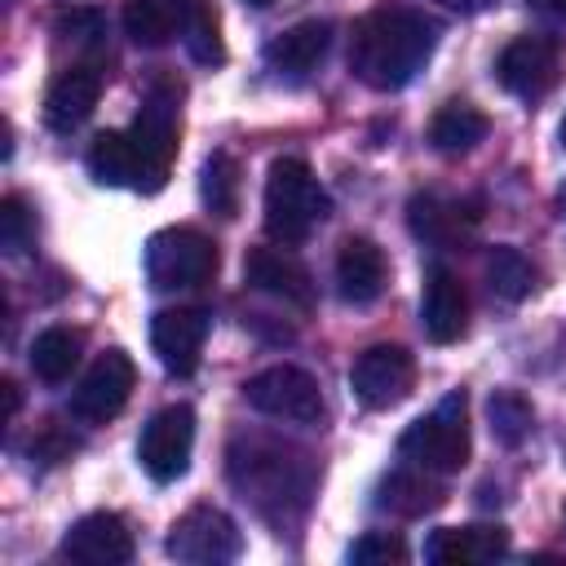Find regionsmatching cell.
Returning a JSON list of instances; mask_svg holds the SVG:
<instances>
[{
  "label": "cell",
  "instance_id": "obj_1",
  "mask_svg": "<svg viewBox=\"0 0 566 566\" xmlns=\"http://www.w3.org/2000/svg\"><path fill=\"white\" fill-rule=\"evenodd\" d=\"M226 473L239 500H248L274 531H292L305 517L318 482L310 451L270 433H239L226 451Z\"/></svg>",
  "mask_w": 566,
  "mask_h": 566
},
{
  "label": "cell",
  "instance_id": "obj_2",
  "mask_svg": "<svg viewBox=\"0 0 566 566\" xmlns=\"http://www.w3.org/2000/svg\"><path fill=\"white\" fill-rule=\"evenodd\" d=\"M433 49H438V22L429 13L407 9V4H385L354 22L349 71L367 88L394 93L424 71Z\"/></svg>",
  "mask_w": 566,
  "mask_h": 566
},
{
  "label": "cell",
  "instance_id": "obj_3",
  "mask_svg": "<svg viewBox=\"0 0 566 566\" xmlns=\"http://www.w3.org/2000/svg\"><path fill=\"white\" fill-rule=\"evenodd\" d=\"M332 217V195L310 172L305 159H274L265 177V234L283 248L305 243L323 221Z\"/></svg>",
  "mask_w": 566,
  "mask_h": 566
},
{
  "label": "cell",
  "instance_id": "obj_4",
  "mask_svg": "<svg viewBox=\"0 0 566 566\" xmlns=\"http://www.w3.org/2000/svg\"><path fill=\"white\" fill-rule=\"evenodd\" d=\"M398 455L433 478L460 473L469 460V398L464 389H451L429 416L411 420L398 438Z\"/></svg>",
  "mask_w": 566,
  "mask_h": 566
},
{
  "label": "cell",
  "instance_id": "obj_5",
  "mask_svg": "<svg viewBox=\"0 0 566 566\" xmlns=\"http://www.w3.org/2000/svg\"><path fill=\"white\" fill-rule=\"evenodd\" d=\"M217 243L195 226H168L146 239V279L155 292L199 287L217 274Z\"/></svg>",
  "mask_w": 566,
  "mask_h": 566
},
{
  "label": "cell",
  "instance_id": "obj_6",
  "mask_svg": "<svg viewBox=\"0 0 566 566\" xmlns=\"http://www.w3.org/2000/svg\"><path fill=\"white\" fill-rule=\"evenodd\" d=\"M243 398H248L252 411H261L270 420H287V424H318L327 416L318 380L305 367H292V363H274V367L256 371L243 385Z\"/></svg>",
  "mask_w": 566,
  "mask_h": 566
},
{
  "label": "cell",
  "instance_id": "obj_7",
  "mask_svg": "<svg viewBox=\"0 0 566 566\" xmlns=\"http://www.w3.org/2000/svg\"><path fill=\"white\" fill-rule=\"evenodd\" d=\"M164 548L172 562H186V566H226L243 553V535L230 522V513L212 504H195L172 522Z\"/></svg>",
  "mask_w": 566,
  "mask_h": 566
},
{
  "label": "cell",
  "instance_id": "obj_8",
  "mask_svg": "<svg viewBox=\"0 0 566 566\" xmlns=\"http://www.w3.org/2000/svg\"><path fill=\"white\" fill-rule=\"evenodd\" d=\"M133 150H137V168H142V181L137 190H159L168 181V168H172V155H177V93L172 88H150L133 128Z\"/></svg>",
  "mask_w": 566,
  "mask_h": 566
},
{
  "label": "cell",
  "instance_id": "obj_9",
  "mask_svg": "<svg viewBox=\"0 0 566 566\" xmlns=\"http://www.w3.org/2000/svg\"><path fill=\"white\" fill-rule=\"evenodd\" d=\"M190 451H195V411L181 402L155 411L137 438V460L155 482H177L190 469Z\"/></svg>",
  "mask_w": 566,
  "mask_h": 566
},
{
  "label": "cell",
  "instance_id": "obj_10",
  "mask_svg": "<svg viewBox=\"0 0 566 566\" xmlns=\"http://www.w3.org/2000/svg\"><path fill=\"white\" fill-rule=\"evenodd\" d=\"M416 385V358L402 345H371L349 367V389L363 407L385 411L398 407Z\"/></svg>",
  "mask_w": 566,
  "mask_h": 566
},
{
  "label": "cell",
  "instance_id": "obj_11",
  "mask_svg": "<svg viewBox=\"0 0 566 566\" xmlns=\"http://www.w3.org/2000/svg\"><path fill=\"white\" fill-rule=\"evenodd\" d=\"M137 367L124 349H106L93 358V367L84 371V380L71 394V416H80L84 424H106L124 411L128 394H133Z\"/></svg>",
  "mask_w": 566,
  "mask_h": 566
},
{
  "label": "cell",
  "instance_id": "obj_12",
  "mask_svg": "<svg viewBox=\"0 0 566 566\" xmlns=\"http://www.w3.org/2000/svg\"><path fill=\"white\" fill-rule=\"evenodd\" d=\"M557 71H562V57H557V40L548 35H517L495 57V80L522 102L544 97L557 84Z\"/></svg>",
  "mask_w": 566,
  "mask_h": 566
},
{
  "label": "cell",
  "instance_id": "obj_13",
  "mask_svg": "<svg viewBox=\"0 0 566 566\" xmlns=\"http://www.w3.org/2000/svg\"><path fill=\"white\" fill-rule=\"evenodd\" d=\"M208 327H212V318H208V310H199V305L159 310V314L150 318V349H155V358L164 363V371L190 376V371L199 367Z\"/></svg>",
  "mask_w": 566,
  "mask_h": 566
},
{
  "label": "cell",
  "instance_id": "obj_14",
  "mask_svg": "<svg viewBox=\"0 0 566 566\" xmlns=\"http://www.w3.org/2000/svg\"><path fill=\"white\" fill-rule=\"evenodd\" d=\"M62 557L80 566H124L133 562V531L119 513H84L57 544Z\"/></svg>",
  "mask_w": 566,
  "mask_h": 566
},
{
  "label": "cell",
  "instance_id": "obj_15",
  "mask_svg": "<svg viewBox=\"0 0 566 566\" xmlns=\"http://www.w3.org/2000/svg\"><path fill=\"white\" fill-rule=\"evenodd\" d=\"M332 49V22H318V18H305L287 31H279L270 44H265V66L287 80V84H301L318 71V62L327 57Z\"/></svg>",
  "mask_w": 566,
  "mask_h": 566
},
{
  "label": "cell",
  "instance_id": "obj_16",
  "mask_svg": "<svg viewBox=\"0 0 566 566\" xmlns=\"http://www.w3.org/2000/svg\"><path fill=\"white\" fill-rule=\"evenodd\" d=\"M420 323H424V336L438 340V345L460 340L464 327H469V292H464V283L447 265H429L424 270Z\"/></svg>",
  "mask_w": 566,
  "mask_h": 566
},
{
  "label": "cell",
  "instance_id": "obj_17",
  "mask_svg": "<svg viewBox=\"0 0 566 566\" xmlns=\"http://www.w3.org/2000/svg\"><path fill=\"white\" fill-rule=\"evenodd\" d=\"M243 279L248 287L283 301V305H296V310H310L314 305V283H310V270L287 256V252H274V248H252L243 256Z\"/></svg>",
  "mask_w": 566,
  "mask_h": 566
},
{
  "label": "cell",
  "instance_id": "obj_18",
  "mask_svg": "<svg viewBox=\"0 0 566 566\" xmlns=\"http://www.w3.org/2000/svg\"><path fill=\"white\" fill-rule=\"evenodd\" d=\"M509 553V531L504 526H438L424 539V562L433 566H482Z\"/></svg>",
  "mask_w": 566,
  "mask_h": 566
},
{
  "label": "cell",
  "instance_id": "obj_19",
  "mask_svg": "<svg viewBox=\"0 0 566 566\" xmlns=\"http://www.w3.org/2000/svg\"><path fill=\"white\" fill-rule=\"evenodd\" d=\"M97 97H102L97 66H66V71L53 75V84L44 93V124L53 133H71L93 115Z\"/></svg>",
  "mask_w": 566,
  "mask_h": 566
},
{
  "label": "cell",
  "instance_id": "obj_20",
  "mask_svg": "<svg viewBox=\"0 0 566 566\" xmlns=\"http://www.w3.org/2000/svg\"><path fill=\"white\" fill-rule=\"evenodd\" d=\"M407 221H411V234L429 248H460L473 226H478V212L473 203H460V199H442V195H416L407 203Z\"/></svg>",
  "mask_w": 566,
  "mask_h": 566
},
{
  "label": "cell",
  "instance_id": "obj_21",
  "mask_svg": "<svg viewBox=\"0 0 566 566\" xmlns=\"http://www.w3.org/2000/svg\"><path fill=\"white\" fill-rule=\"evenodd\" d=\"M385 279H389L385 252L367 234H354V239L340 243V252H336V292H340V301L371 305L385 292Z\"/></svg>",
  "mask_w": 566,
  "mask_h": 566
},
{
  "label": "cell",
  "instance_id": "obj_22",
  "mask_svg": "<svg viewBox=\"0 0 566 566\" xmlns=\"http://www.w3.org/2000/svg\"><path fill=\"white\" fill-rule=\"evenodd\" d=\"M195 0H128L124 4V35L142 49H164L186 35Z\"/></svg>",
  "mask_w": 566,
  "mask_h": 566
},
{
  "label": "cell",
  "instance_id": "obj_23",
  "mask_svg": "<svg viewBox=\"0 0 566 566\" xmlns=\"http://www.w3.org/2000/svg\"><path fill=\"white\" fill-rule=\"evenodd\" d=\"M376 504L389 509V513H398V517H420V513H429V509L442 504V486L433 482V473L407 464V469H394L380 482V500Z\"/></svg>",
  "mask_w": 566,
  "mask_h": 566
},
{
  "label": "cell",
  "instance_id": "obj_24",
  "mask_svg": "<svg viewBox=\"0 0 566 566\" xmlns=\"http://www.w3.org/2000/svg\"><path fill=\"white\" fill-rule=\"evenodd\" d=\"M486 115L478 111V106H469V102H447L438 115H433V124H429V142H433V150L438 155H469L482 137H486Z\"/></svg>",
  "mask_w": 566,
  "mask_h": 566
},
{
  "label": "cell",
  "instance_id": "obj_25",
  "mask_svg": "<svg viewBox=\"0 0 566 566\" xmlns=\"http://www.w3.org/2000/svg\"><path fill=\"white\" fill-rule=\"evenodd\" d=\"M88 172L102 186H133L137 190L142 168H137L133 137L128 133H97L93 146H88Z\"/></svg>",
  "mask_w": 566,
  "mask_h": 566
},
{
  "label": "cell",
  "instance_id": "obj_26",
  "mask_svg": "<svg viewBox=\"0 0 566 566\" xmlns=\"http://www.w3.org/2000/svg\"><path fill=\"white\" fill-rule=\"evenodd\" d=\"M80 332L71 327H44L35 340H31V371L44 380V385H62L75 363H80Z\"/></svg>",
  "mask_w": 566,
  "mask_h": 566
},
{
  "label": "cell",
  "instance_id": "obj_27",
  "mask_svg": "<svg viewBox=\"0 0 566 566\" xmlns=\"http://www.w3.org/2000/svg\"><path fill=\"white\" fill-rule=\"evenodd\" d=\"M486 287H491L500 301H522V296H531V287H535V265H531L517 248L500 243V248L486 252Z\"/></svg>",
  "mask_w": 566,
  "mask_h": 566
},
{
  "label": "cell",
  "instance_id": "obj_28",
  "mask_svg": "<svg viewBox=\"0 0 566 566\" xmlns=\"http://www.w3.org/2000/svg\"><path fill=\"white\" fill-rule=\"evenodd\" d=\"M199 195H203L208 212H217V217H234V208H239V164H234L226 150H212V155L203 159Z\"/></svg>",
  "mask_w": 566,
  "mask_h": 566
},
{
  "label": "cell",
  "instance_id": "obj_29",
  "mask_svg": "<svg viewBox=\"0 0 566 566\" xmlns=\"http://www.w3.org/2000/svg\"><path fill=\"white\" fill-rule=\"evenodd\" d=\"M486 420H491V433H495V442H504V447H522L526 442V433H531V402L522 398V394H513V389H500V394H491V402H486Z\"/></svg>",
  "mask_w": 566,
  "mask_h": 566
},
{
  "label": "cell",
  "instance_id": "obj_30",
  "mask_svg": "<svg viewBox=\"0 0 566 566\" xmlns=\"http://www.w3.org/2000/svg\"><path fill=\"white\" fill-rule=\"evenodd\" d=\"M186 53L203 66H217L226 62V44H221V22H217V9L208 0H195L190 4V22H186V35H181Z\"/></svg>",
  "mask_w": 566,
  "mask_h": 566
},
{
  "label": "cell",
  "instance_id": "obj_31",
  "mask_svg": "<svg viewBox=\"0 0 566 566\" xmlns=\"http://www.w3.org/2000/svg\"><path fill=\"white\" fill-rule=\"evenodd\" d=\"M31 248H35V212L22 195H4L0 199V252L22 256Z\"/></svg>",
  "mask_w": 566,
  "mask_h": 566
},
{
  "label": "cell",
  "instance_id": "obj_32",
  "mask_svg": "<svg viewBox=\"0 0 566 566\" xmlns=\"http://www.w3.org/2000/svg\"><path fill=\"white\" fill-rule=\"evenodd\" d=\"M349 562L358 566H389V562H407V544L389 531H367L349 544Z\"/></svg>",
  "mask_w": 566,
  "mask_h": 566
},
{
  "label": "cell",
  "instance_id": "obj_33",
  "mask_svg": "<svg viewBox=\"0 0 566 566\" xmlns=\"http://www.w3.org/2000/svg\"><path fill=\"white\" fill-rule=\"evenodd\" d=\"M535 13H544L548 22H557V27H566V0H526Z\"/></svg>",
  "mask_w": 566,
  "mask_h": 566
},
{
  "label": "cell",
  "instance_id": "obj_34",
  "mask_svg": "<svg viewBox=\"0 0 566 566\" xmlns=\"http://www.w3.org/2000/svg\"><path fill=\"white\" fill-rule=\"evenodd\" d=\"M438 4H447V9H455V13H478L486 0H438Z\"/></svg>",
  "mask_w": 566,
  "mask_h": 566
},
{
  "label": "cell",
  "instance_id": "obj_35",
  "mask_svg": "<svg viewBox=\"0 0 566 566\" xmlns=\"http://www.w3.org/2000/svg\"><path fill=\"white\" fill-rule=\"evenodd\" d=\"M557 208H562V221H566V181H562V190H557Z\"/></svg>",
  "mask_w": 566,
  "mask_h": 566
},
{
  "label": "cell",
  "instance_id": "obj_36",
  "mask_svg": "<svg viewBox=\"0 0 566 566\" xmlns=\"http://www.w3.org/2000/svg\"><path fill=\"white\" fill-rule=\"evenodd\" d=\"M248 4H256V9H265V4H274V0H248Z\"/></svg>",
  "mask_w": 566,
  "mask_h": 566
},
{
  "label": "cell",
  "instance_id": "obj_37",
  "mask_svg": "<svg viewBox=\"0 0 566 566\" xmlns=\"http://www.w3.org/2000/svg\"><path fill=\"white\" fill-rule=\"evenodd\" d=\"M562 146H566V119H562Z\"/></svg>",
  "mask_w": 566,
  "mask_h": 566
},
{
  "label": "cell",
  "instance_id": "obj_38",
  "mask_svg": "<svg viewBox=\"0 0 566 566\" xmlns=\"http://www.w3.org/2000/svg\"><path fill=\"white\" fill-rule=\"evenodd\" d=\"M562 513H566V504H562Z\"/></svg>",
  "mask_w": 566,
  "mask_h": 566
}]
</instances>
